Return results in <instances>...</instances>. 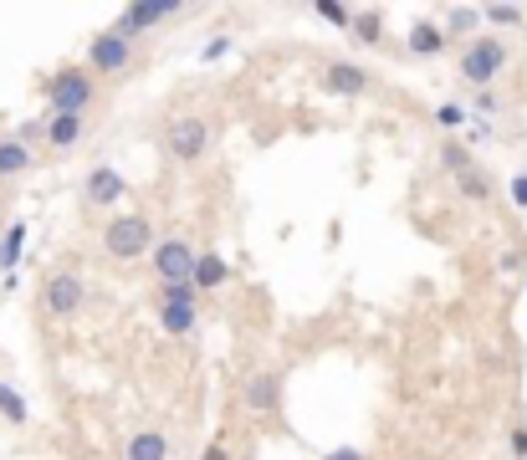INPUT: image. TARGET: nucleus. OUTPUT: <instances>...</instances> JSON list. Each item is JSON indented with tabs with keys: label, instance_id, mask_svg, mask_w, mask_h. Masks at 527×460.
Masks as SVG:
<instances>
[{
	"label": "nucleus",
	"instance_id": "1",
	"mask_svg": "<svg viewBox=\"0 0 527 460\" xmlns=\"http://www.w3.org/2000/svg\"><path fill=\"white\" fill-rule=\"evenodd\" d=\"M41 98H47V113H77L82 118L98 103V77L82 62H67L62 72H52L47 82H41Z\"/></svg>",
	"mask_w": 527,
	"mask_h": 460
},
{
	"label": "nucleus",
	"instance_id": "2",
	"mask_svg": "<svg viewBox=\"0 0 527 460\" xmlns=\"http://www.w3.org/2000/svg\"><path fill=\"white\" fill-rule=\"evenodd\" d=\"M154 241H159V236H154V220L139 215V210L113 215V220L103 225V251H108L113 261H139V256H149Z\"/></svg>",
	"mask_w": 527,
	"mask_h": 460
},
{
	"label": "nucleus",
	"instance_id": "3",
	"mask_svg": "<svg viewBox=\"0 0 527 460\" xmlns=\"http://www.w3.org/2000/svg\"><path fill=\"white\" fill-rule=\"evenodd\" d=\"M502 67H507V46L497 36H471L466 41V52H461V82L466 87H476V92L492 87Z\"/></svg>",
	"mask_w": 527,
	"mask_h": 460
},
{
	"label": "nucleus",
	"instance_id": "4",
	"mask_svg": "<svg viewBox=\"0 0 527 460\" xmlns=\"http://www.w3.org/2000/svg\"><path fill=\"white\" fill-rule=\"evenodd\" d=\"M164 149L174 164H200L210 154V123L200 113H180V118H169L164 128Z\"/></svg>",
	"mask_w": 527,
	"mask_h": 460
},
{
	"label": "nucleus",
	"instance_id": "5",
	"mask_svg": "<svg viewBox=\"0 0 527 460\" xmlns=\"http://www.w3.org/2000/svg\"><path fill=\"white\" fill-rule=\"evenodd\" d=\"M93 77H123L128 67H134V41H123L113 26L93 36V46H87V62H82Z\"/></svg>",
	"mask_w": 527,
	"mask_h": 460
},
{
	"label": "nucleus",
	"instance_id": "6",
	"mask_svg": "<svg viewBox=\"0 0 527 460\" xmlns=\"http://www.w3.org/2000/svg\"><path fill=\"white\" fill-rule=\"evenodd\" d=\"M82 302H87V282H82L77 271H52V276H47V287H41V312L57 317V322L77 317Z\"/></svg>",
	"mask_w": 527,
	"mask_h": 460
},
{
	"label": "nucleus",
	"instance_id": "7",
	"mask_svg": "<svg viewBox=\"0 0 527 460\" xmlns=\"http://www.w3.org/2000/svg\"><path fill=\"white\" fill-rule=\"evenodd\" d=\"M195 241L190 236H159L154 241V276H159V287L164 282H190V271H195Z\"/></svg>",
	"mask_w": 527,
	"mask_h": 460
},
{
	"label": "nucleus",
	"instance_id": "8",
	"mask_svg": "<svg viewBox=\"0 0 527 460\" xmlns=\"http://www.w3.org/2000/svg\"><path fill=\"white\" fill-rule=\"evenodd\" d=\"M185 6L180 0H134V6H123L118 11V21H113V31L123 36V41H139V36H149L159 21H169V16H180Z\"/></svg>",
	"mask_w": 527,
	"mask_h": 460
},
{
	"label": "nucleus",
	"instance_id": "9",
	"mask_svg": "<svg viewBox=\"0 0 527 460\" xmlns=\"http://www.w3.org/2000/svg\"><path fill=\"white\" fill-rule=\"evenodd\" d=\"M82 200L93 210H113L118 200H128V179L113 169V164H93L82 179Z\"/></svg>",
	"mask_w": 527,
	"mask_h": 460
},
{
	"label": "nucleus",
	"instance_id": "10",
	"mask_svg": "<svg viewBox=\"0 0 527 460\" xmlns=\"http://www.w3.org/2000/svg\"><path fill=\"white\" fill-rule=\"evenodd\" d=\"M282 368H261V374H251L246 379V389H241V404L251 409V414H277V404H282Z\"/></svg>",
	"mask_w": 527,
	"mask_h": 460
},
{
	"label": "nucleus",
	"instance_id": "11",
	"mask_svg": "<svg viewBox=\"0 0 527 460\" xmlns=\"http://www.w3.org/2000/svg\"><path fill=\"white\" fill-rule=\"evenodd\" d=\"M369 87H374V77L359 62H328L323 67V92H333V98H364Z\"/></svg>",
	"mask_w": 527,
	"mask_h": 460
},
{
	"label": "nucleus",
	"instance_id": "12",
	"mask_svg": "<svg viewBox=\"0 0 527 460\" xmlns=\"http://www.w3.org/2000/svg\"><path fill=\"white\" fill-rule=\"evenodd\" d=\"M82 133H87V118H77V113H47V149L52 154H72L82 144Z\"/></svg>",
	"mask_w": 527,
	"mask_h": 460
},
{
	"label": "nucleus",
	"instance_id": "13",
	"mask_svg": "<svg viewBox=\"0 0 527 460\" xmlns=\"http://www.w3.org/2000/svg\"><path fill=\"white\" fill-rule=\"evenodd\" d=\"M190 282H195V292H215V287H226L231 282V266H226V256L221 251H195V271H190Z\"/></svg>",
	"mask_w": 527,
	"mask_h": 460
},
{
	"label": "nucleus",
	"instance_id": "14",
	"mask_svg": "<svg viewBox=\"0 0 527 460\" xmlns=\"http://www.w3.org/2000/svg\"><path fill=\"white\" fill-rule=\"evenodd\" d=\"M405 46H410L415 57H441L451 41H446L441 21H415V26H410V36H405Z\"/></svg>",
	"mask_w": 527,
	"mask_h": 460
},
{
	"label": "nucleus",
	"instance_id": "15",
	"mask_svg": "<svg viewBox=\"0 0 527 460\" xmlns=\"http://www.w3.org/2000/svg\"><path fill=\"white\" fill-rule=\"evenodd\" d=\"M159 328L169 338H190L200 328V307H169V302H159Z\"/></svg>",
	"mask_w": 527,
	"mask_h": 460
},
{
	"label": "nucleus",
	"instance_id": "16",
	"mask_svg": "<svg viewBox=\"0 0 527 460\" xmlns=\"http://www.w3.org/2000/svg\"><path fill=\"white\" fill-rule=\"evenodd\" d=\"M36 164V149L16 144V138H0V179H21Z\"/></svg>",
	"mask_w": 527,
	"mask_h": 460
},
{
	"label": "nucleus",
	"instance_id": "17",
	"mask_svg": "<svg viewBox=\"0 0 527 460\" xmlns=\"http://www.w3.org/2000/svg\"><path fill=\"white\" fill-rule=\"evenodd\" d=\"M348 31H354L359 46H379L384 41V11H348Z\"/></svg>",
	"mask_w": 527,
	"mask_h": 460
},
{
	"label": "nucleus",
	"instance_id": "18",
	"mask_svg": "<svg viewBox=\"0 0 527 460\" xmlns=\"http://www.w3.org/2000/svg\"><path fill=\"white\" fill-rule=\"evenodd\" d=\"M123 460H169V440L159 430H139L134 440H128Z\"/></svg>",
	"mask_w": 527,
	"mask_h": 460
},
{
	"label": "nucleus",
	"instance_id": "19",
	"mask_svg": "<svg viewBox=\"0 0 527 460\" xmlns=\"http://www.w3.org/2000/svg\"><path fill=\"white\" fill-rule=\"evenodd\" d=\"M21 251H26V220H11V230L0 236V271H6V276H16Z\"/></svg>",
	"mask_w": 527,
	"mask_h": 460
},
{
	"label": "nucleus",
	"instance_id": "20",
	"mask_svg": "<svg viewBox=\"0 0 527 460\" xmlns=\"http://www.w3.org/2000/svg\"><path fill=\"white\" fill-rule=\"evenodd\" d=\"M0 420H11V425H31V404L16 384L0 379Z\"/></svg>",
	"mask_w": 527,
	"mask_h": 460
},
{
	"label": "nucleus",
	"instance_id": "21",
	"mask_svg": "<svg viewBox=\"0 0 527 460\" xmlns=\"http://www.w3.org/2000/svg\"><path fill=\"white\" fill-rule=\"evenodd\" d=\"M476 26H481V11H476V6H451V11H446V21H441L446 41H451V36H471Z\"/></svg>",
	"mask_w": 527,
	"mask_h": 460
},
{
	"label": "nucleus",
	"instance_id": "22",
	"mask_svg": "<svg viewBox=\"0 0 527 460\" xmlns=\"http://www.w3.org/2000/svg\"><path fill=\"white\" fill-rule=\"evenodd\" d=\"M456 190H461V200L487 205V200H492V179L481 174V169H466V174H456Z\"/></svg>",
	"mask_w": 527,
	"mask_h": 460
},
{
	"label": "nucleus",
	"instance_id": "23",
	"mask_svg": "<svg viewBox=\"0 0 527 460\" xmlns=\"http://www.w3.org/2000/svg\"><path fill=\"white\" fill-rule=\"evenodd\" d=\"M435 159H441V169H446V174H466V169H476V154H471L466 144H456V138H446Z\"/></svg>",
	"mask_w": 527,
	"mask_h": 460
},
{
	"label": "nucleus",
	"instance_id": "24",
	"mask_svg": "<svg viewBox=\"0 0 527 460\" xmlns=\"http://www.w3.org/2000/svg\"><path fill=\"white\" fill-rule=\"evenodd\" d=\"M159 302H169V307H200V292H195V282H164Z\"/></svg>",
	"mask_w": 527,
	"mask_h": 460
},
{
	"label": "nucleus",
	"instance_id": "25",
	"mask_svg": "<svg viewBox=\"0 0 527 460\" xmlns=\"http://www.w3.org/2000/svg\"><path fill=\"white\" fill-rule=\"evenodd\" d=\"M11 138H16V144H26V149H36L41 138H47V113H41V118H21Z\"/></svg>",
	"mask_w": 527,
	"mask_h": 460
},
{
	"label": "nucleus",
	"instance_id": "26",
	"mask_svg": "<svg viewBox=\"0 0 527 460\" xmlns=\"http://www.w3.org/2000/svg\"><path fill=\"white\" fill-rule=\"evenodd\" d=\"M471 123V113L461 108V103H441V108H435V128H446V133H461Z\"/></svg>",
	"mask_w": 527,
	"mask_h": 460
},
{
	"label": "nucleus",
	"instance_id": "27",
	"mask_svg": "<svg viewBox=\"0 0 527 460\" xmlns=\"http://www.w3.org/2000/svg\"><path fill=\"white\" fill-rule=\"evenodd\" d=\"M476 11H481V21H492V26H522L527 21L522 6H476Z\"/></svg>",
	"mask_w": 527,
	"mask_h": 460
},
{
	"label": "nucleus",
	"instance_id": "28",
	"mask_svg": "<svg viewBox=\"0 0 527 460\" xmlns=\"http://www.w3.org/2000/svg\"><path fill=\"white\" fill-rule=\"evenodd\" d=\"M466 113H471V118L481 113V123H492V113H497V98H492V87H481V92H476V103H471Z\"/></svg>",
	"mask_w": 527,
	"mask_h": 460
},
{
	"label": "nucleus",
	"instance_id": "29",
	"mask_svg": "<svg viewBox=\"0 0 527 460\" xmlns=\"http://www.w3.org/2000/svg\"><path fill=\"white\" fill-rule=\"evenodd\" d=\"M313 11H318V16L328 21V26H338V31H348V11H343V6H333V0H318V6H313Z\"/></svg>",
	"mask_w": 527,
	"mask_h": 460
},
{
	"label": "nucleus",
	"instance_id": "30",
	"mask_svg": "<svg viewBox=\"0 0 527 460\" xmlns=\"http://www.w3.org/2000/svg\"><path fill=\"white\" fill-rule=\"evenodd\" d=\"M221 57H231V36H215L200 46V62H221Z\"/></svg>",
	"mask_w": 527,
	"mask_h": 460
},
{
	"label": "nucleus",
	"instance_id": "31",
	"mask_svg": "<svg viewBox=\"0 0 527 460\" xmlns=\"http://www.w3.org/2000/svg\"><path fill=\"white\" fill-rule=\"evenodd\" d=\"M487 138H492V123H481V118L466 123V149H471V154H476V144H487Z\"/></svg>",
	"mask_w": 527,
	"mask_h": 460
},
{
	"label": "nucleus",
	"instance_id": "32",
	"mask_svg": "<svg viewBox=\"0 0 527 460\" xmlns=\"http://www.w3.org/2000/svg\"><path fill=\"white\" fill-rule=\"evenodd\" d=\"M507 195H512V205H517V210H527V174H512Z\"/></svg>",
	"mask_w": 527,
	"mask_h": 460
},
{
	"label": "nucleus",
	"instance_id": "33",
	"mask_svg": "<svg viewBox=\"0 0 527 460\" xmlns=\"http://www.w3.org/2000/svg\"><path fill=\"white\" fill-rule=\"evenodd\" d=\"M323 460H364V450L359 445H333V450H323Z\"/></svg>",
	"mask_w": 527,
	"mask_h": 460
},
{
	"label": "nucleus",
	"instance_id": "34",
	"mask_svg": "<svg viewBox=\"0 0 527 460\" xmlns=\"http://www.w3.org/2000/svg\"><path fill=\"white\" fill-rule=\"evenodd\" d=\"M512 455H517V460H527V425H517V430H512Z\"/></svg>",
	"mask_w": 527,
	"mask_h": 460
},
{
	"label": "nucleus",
	"instance_id": "35",
	"mask_svg": "<svg viewBox=\"0 0 527 460\" xmlns=\"http://www.w3.org/2000/svg\"><path fill=\"white\" fill-rule=\"evenodd\" d=\"M200 460H231V445H226V440H215V445H205Z\"/></svg>",
	"mask_w": 527,
	"mask_h": 460
},
{
	"label": "nucleus",
	"instance_id": "36",
	"mask_svg": "<svg viewBox=\"0 0 527 460\" xmlns=\"http://www.w3.org/2000/svg\"><path fill=\"white\" fill-rule=\"evenodd\" d=\"M522 266H527L522 251H507V256H502V271H522Z\"/></svg>",
	"mask_w": 527,
	"mask_h": 460
},
{
	"label": "nucleus",
	"instance_id": "37",
	"mask_svg": "<svg viewBox=\"0 0 527 460\" xmlns=\"http://www.w3.org/2000/svg\"><path fill=\"white\" fill-rule=\"evenodd\" d=\"M0 215H6V195H0Z\"/></svg>",
	"mask_w": 527,
	"mask_h": 460
}]
</instances>
